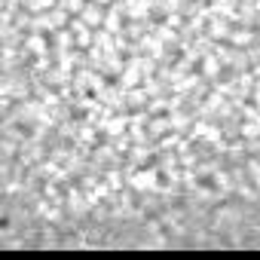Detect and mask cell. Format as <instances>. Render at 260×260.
<instances>
[{
	"label": "cell",
	"instance_id": "obj_1",
	"mask_svg": "<svg viewBox=\"0 0 260 260\" xmlns=\"http://www.w3.org/2000/svg\"><path fill=\"white\" fill-rule=\"evenodd\" d=\"M4 248H260V0H4Z\"/></svg>",
	"mask_w": 260,
	"mask_h": 260
}]
</instances>
